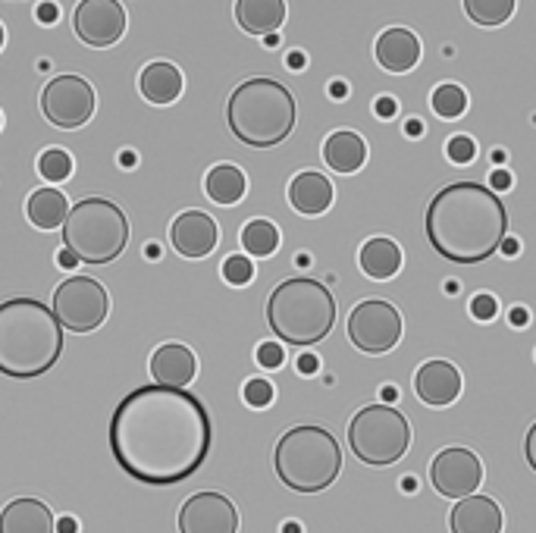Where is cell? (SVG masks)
Returning a JSON list of instances; mask_svg holds the SVG:
<instances>
[{"label":"cell","instance_id":"obj_21","mask_svg":"<svg viewBox=\"0 0 536 533\" xmlns=\"http://www.w3.org/2000/svg\"><path fill=\"white\" fill-rule=\"evenodd\" d=\"M374 54L386 73H408L421 60V38L408 29H386L377 38Z\"/></svg>","mask_w":536,"mask_h":533},{"label":"cell","instance_id":"obj_47","mask_svg":"<svg viewBox=\"0 0 536 533\" xmlns=\"http://www.w3.org/2000/svg\"><path fill=\"white\" fill-rule=\"evenodd\" d=\"M502 251L508 254V258H515V254L521 251V245H518V239H505V242H502Z\"/></svg>","mask_w":536,"mask_h":533},{"label":"cell","instance_id":"obj_41","mask_svg":"<svg viewBox=\"0 0 536 533\" xmlns=\"http://www.w3.org/2000/svg\"><path fill=\"white\" fill-rule=\"evenodd\" d=\"M57 264H60L63 270H73L79 261H76V254H73V251H69V248H63V251H60V258H57Z\"/></svg>","mask_w":536,"mask_h":533},{"label":"cell","instance_id":"obj_3","mask_svg":"<svg viewBox=\"0 0 536 533\" xmlns=\"http://www.w3.org/2000/svg\"><path fill=\"white\" fill-rule=\"evenodd\" d=\"M63 355V327L38 298L0 301V374L38 380Z\"/></svg>","mask_w":536,"mask_h":533},{"label":"cell","instance_id":"obj_46","mask_svg":"<svg viewBox=\"0 0 536 533\" xmlns=\"http://www.w3.org/2000/svg\"><path fill=\"white\" fill-rule=\"evenodd\" d=\"M405 135H411V138L424 135V123H421V120H408V123H405Z\"/></svg>","mask_w":536,"mask_h":533},{"label":"cell","instance_id":"obj_36","mask_svg":"<svg viewBox=\"0 0 536 533\" xmlns=\"http://www.w3.org/2000/svg\"><path fill=\"white\" fill-rule=\"evenodd\" d=\"M471 314L477 317V320H493L496 314H499V305H496V298L493 295H474V301H471Z\"/></svg>","mask_w":536,"mask_h":533},{"label":"cell","instance_id":"obj_35","mask_svg":"<svg viewBox=\"0 0 536 533\" xmlns=\"http://www.w3.org/2000/svg\"><path fill=\"white\" fill-rule=\"evenodd\" d=\"M283 361H286L283 345H276V342H264V345H258V364H261V367L276 370V367H283Z\"/></svg>","mask_w":536,"mask_h":533},{"label":"cell","instance_id":"obj_2","mask_svg":"<svg viewBox=\"0 0 536 533\" xmlns=\"http://www.w3.org/2000/svg\"><path fill=\"white\" fill-rule=\"evenodd\" d=\"M424 226L439 258L452 264H483L508 239V211L489 185L452 182L433 195Z\"/></svg>","mask_w":536,"mask_h":533},{"label":"cell","instance_id":"obj_8","mask_svg":"<svg viewBox=\"0 0 536 533\" xmlns=\"http://www.w3.org/2000/svg\"><path fill=\"white\" fill-rule=\"evenodd\" d=\"M348 446L364 465H395L411 446V424L392 405H364L348 424Z\"/></svg>","mask_w":536,"mask_h":533},{"label":"cell","instance_id":"obj_33","mask_svg":"<svg viewBox=\"0 0 536 533\" xmlns=\"http://www.w3.org/2000/svg\"><path fill=\"white\" fill-rule=\"evenodd\" d=\"M242 396L251 408H267L273 402V383L261 380V377H251L242 389Z\"/></svg>","mask_w":536,"mask_h":533},{"label":"cell","instance_id":"obj_54","mask_svg":"<svg viewBox=\"0 0 536 533\" xmlns=\"http://www.w3.org/2000/svg\"><path fill=\"white\" fill-rule=\"evenodd\" d=\"M10 4H22V0H10Z\"/></svg>","mask_w":536,"mask_h":533},{"label":"cell","instance_id":"obj_20","mask_svg":"<svg viewBox=\"0 0 536 533\" xmlns=\"http://www.w3.org/2000/svg\"><path fill=\"white\" fill-rule=\"evenodd\" d=\"M333 182L326 179L323 173H314V170H305L298 173L292 182H289V204L295 207L298 214L305 217H320L330 211L333 204Z\"/></svg>","mask_w":536,"mask_h":533},{"label":"cell","instance_id":"obj_24","mask_svg":"<svg viewBox=\"0 0 536 533\" xmlns=\"http://www.w3.org/2000/svg\"><path fill=\"white\" fill-rule=\"evenodd\" d=\"M138 88H142V98L151 104H173L182 95V73L167 60L148 63L142 76H138Z\"/></svg>","mask_w":536,"mask_h":533},{"label":"cell","instance_id":"obj_38","mask_svg":"<svg viewBox=\"0 0 536 533\" xmlns=\"http://www.w3.org/2000/svg\"><path fill=\"white\" fill-rule=\"evenodd\" d=\"M524 455H527V465L536 471V424L527 430V439H524Z\"/></svg>","mask_w":536,"mask_h":533},{"label":"cell","instance_id":"obj_39","mask_svg":"<svg viewBox=\"0 0 536 533\" xmlns=\"http://www.w3.org/2000/svg\"><path fill=\"white\" fill-rule=\"evenodd\" d=\"M57 16H60L57 4H41V7H38V22H44V26H54Z\"/></svg>","mask_w":536,"mask_h":533},{"label":"cell","instance_id":"obj_40","mask_svg":"<svg viewBox=\"0 0 536 533\" xmlns=\"http://www.w3.org/2000/svg\"><path fill=\"white\" fill-rule=\"evenodd\" d=\"M508 185H511V176L505 173V170H496L493 176H489V189H508Z\"/></svg>","mask_w":536,"mask_h":533},{"label":"cell","instance_id":"obj_28","mask_svg":"<svg viewBox=\"0 0 536 533\" xmlns=\"http://www.w3.org/2000/svg\"><path fill=\"white\" fill-rule=\"evenodd\" d=\"M242 248L251 258H270L279 248V229L270 220H248L242 226Z\"/></svg>","mask_w":536,"mask_h":533},{"label":"cell","instance_id":"obj_29","mask_svg":"<svg viewBox=\"0 0 536 533\" xmlns=\"http://www.w3.org/2000/svg\"><path fill=\"white\" fill-rule=\"evenodd\" d=\"M518 0H464V13L471 16L477 26H502L511 16H515Z\"/></svg>","mask_w":536,"mask_h":533},{"label":"cell","instance_id":"obj_11","mask_svg":"<svg viewBox=\"0 0 536 533\" xmlns=\"http://www.w3.org/2000/svg\"><path fill=\"white\" fill-rule=\"evenodd\" d=\"M41 113L57 129H82L95 117V88L82 76H57L41 91Z\"/></svg>","mask_w":536,"mask_h":533},{"label":"cell","instance_id":"obj_19","mask_svg":"<svg viewBox=\"0 0 536 533\" xmlns=\"http://www.w3.org/2000/svg\"><path fill=\"white\" fill-rule=\"evenodd\" d=\"M0 533H57V521L48 502L22 496L4 505V512H0Z\"/></svg>","mask_w":536,"mask_h":533},{"label":"cell","instance_id":"obj_43","mask_svg":"<svg viewBox=\"0 0 536 533\" xmlns=\"http://www.w3.org/2000/svg\"><path fill=\"white\" fill-rule=\"evenodd\" d=\"M57 533H79L76 518H60V521H57Z\"/></svg>","mask_w":536,"mask_h":533},{"label":"cell","instance_id":"obj_12","mask_svg":"<svg viewBox=\"0 0 536 533\" xmlns=\"http://www.w3.org/2000/svg\"><path fill=\"white\" fill-rule=\"evenodd\" d=\"M430 480L433 490L446 499H468L477 493V486L483 483V465L471 449H442L433 465H430Z\"/></svg>","mask_w":536,"mask_h":533},{"label":"cell","instance_id":"obj_14","mask_svg":"<svg viewBox=\"0 0 536 533\" xmlns=\"http://www.w3.org/2000/svg\"><path fill=\"white\" fill-rule=\"evenodd\" d=\"M179 533H239V512L223 493H195L179 508Z\"/></svg>","mask_w":536,"mask_h":533},{"label":"cell","instance_id":"obj_18","mask_svg":"<svg viewBox=\"0 0 536 533\" xmlns=\"http://www.w3.org/2000/svg\"><path fill=\"white\" fill-rule=\"evenodd\" d=\"M502 508L489 496H468L458 499V505L449 515L452 533H502Z\"/></svg>","mask_w":536,"mask_h":533},{"label":"cell","instance_id":"obj_7","mask_svg":"<svg viewBox=\"0 0 536 533\" xmlns=\"http://www.w3.org/2000/svg\"><path fill=\"white\" fill-rule=\"evenodd\" d=\"M63 242L85 264H110L129 245V220L120 204L107 198H82L69 207L63 223Z\"/></svg>","mask_w":536,"mask_h":533},{"label":"cell","instance_id":"obj_45","mask_svg":"<svg viewBox=\"0 0 536 533\" xmlns=\"http://www.w3.org/2000/svg\"><path fill=\"white\" fill-rule=\"evenodd\" d=\"M286 63H289V69H305V54H301V51H292V54L286 57Z\"/></svg>","mask_w":536,"mask_h":533},{"label":"cell","instance_id":"obj_17","mask_svg":"<svg viewBox=\"0 0 536 533\" xmlns=\"http://www.w3.org/2000/svg\"><path fill=\"white\" fill-rule=\"evenodd\" d=\"M198 374V361L189 345L167 342L151 355V377L157 386H170V389H185Z\"/></svg>","mask_w":536,"mask_h":533},{"label":"cell","instance_id":"obj_22","mask_svg":"<svg viewBox=\"0 0 536 533\" xmlns=\"http://www.w3.org/2000/svg\"><path fill=\"white\" fill-rule=\"evenodd\" d=\"M236 22L248 35H276L286 22V0H236Z\"/></svg>","mask_w":536,"mask_h":533},{"label":"cell","instance_id":"obj_48","mask_svg":"<svg viewBox=\"0 0 536 533\" xmlns=\"http://www.w3.org/2000/svg\"><path fill=\"white\" fill-rule=\"evenodd\" d=\"M524 323H527V311H511V327H524Z\"/></svg>","mask_w":536,"mask_h":533},{"label":"cell","instance_id":"obj_9","mask_svg":"<svg viewBox=\"0 0 536 533\" xmlns=\"http://www.w3.org/2000/svg\"><path fill=\"white\" fill-rule=\"evenodd\" d=\"M60 327L69 333H95L110 314V295L95 276H69L54 292V308Z\"/></svg>","mask_w":536,"mask_h":533},{"label":"cell","instance_id":"obj_10","mask_svg":"<svg viewBox=\"0 0 536 533\" xmlns=\"http://www.w3.org/2000/svg\"><path fill=\"white\" fill-rule=\"evenodd\" d=\"M348 339L364 355H386L402 339V314L386 298H367L348 314Z\"/></svg>","mask_w":536,"mask_h":533},{"label":"cell","instance_id":"obj_42","mask_svg":"<svg viewBox=\"0 0 536 533\" xmlns=\"http://www.w3.org/2000/svg\"><path fill=\"white\" fill-rule=\"evenodd\" d=\"M298 370H301V374H314V370H317V358H314V355H301V358H298Z\"/></svg>","mask_w":536,"mask_h":533},{"label":"cell","instance_id":"obj_30","mask_svg":"<svg viewBox=\"0 0 536 533\" xmlns=\"http://www.w3.org/2000/svg\"><path fill=\"white\" fill-rule=\"evenodd\" d=\"M430 107L436 110V117L442 120H458L464 110H468V95H464V88L461 85H439L433 88V95H430Z\"/></svg>","mask_w":536,"mask_h":533},{"label":"cell","instance_id":"obj_5","mask_svg":"<svg viewBox=\"0 0 536 533\" xmlns=\"http://www.w3.org/2000/svg\"><path fill=\"white\" fill-rule=\"evenodd\" d=\"M270 330L289 345H314L330 336L336 323V298L320 280L292 276L267 298Z\"/></svg>","mask_w":536,"mask_h":533},{"label":"cell","instance_id":"obj_53","mask_svg":"<svg viewBox=\"0 0 536 533\" xmlns=\"http://www.w3.org/2000/svg\"><path fill=\"white\" fill-rule=\"evenodd\" d=\"M0 48H4V26H0Z\"/></svg>","mask_w":536,"mask_h":533},{"label":"cell","instance_id":"obj_34","mask_svg":"<svg viewBox=\"0 0 536 533\" xmlns=\"http://www.w3.org/2000/svg\"><path fill=\"white\" fill-rule=\"evenodd\" d=\"M446 154L452 164H471V160L477 157V145H474V138L471 135H452L449 138V145H446Z\"/></svg>","mask_w":536,"mask_h":533},{"label":"cell","instance_id":"obj_26","mask_svg":"<svg viewBox=\"0 0 536 533\" xmlns=\"http://www.w3.org/2000/svg\"><path fill=\"white\" fill-rule=\"evenodd\" d=\"M26 214H29L32 226H38V229H57L69 217V201L57 189H38L26 201Z\"/></svg>","mask_w":536,"mask_h":533},{"label":"cell","instance_id":"obj_25","mask_svg":"<svg viewBox=\"0 0 536 533\" xmlns=\"http://www.w3.org/2000/svg\"><path fill=\"white\" fill-rule=\"evenodd\" d=\"M358 264L361 270L370 276V280H392L395 273L402 270V248L395 245L392 239H370L361 245V254H358Z\"/></svg>","mask_w":536,"mask_h":533},{"label":"cell","instance_id":"obj_50","mask_svg":"<svg viewBox=\"0 0 536 533\" xmlns=\"http://www.w3.org/2000/svg\"><path fill=\"white\" fill-rule=\"evenodd\" d=\"M145 258H148V261H157V258H160V248H157V245H148V248H145Z\"/></svg>","mask_w":536,"mask_h":533},{"label":"cell","instance_id":"obj_49","mask_svg":"<svg viewBox=\"0 0 536 533\" xmlns=\"http://www.w3.org/2000/svg\"><path fill=\"white\" fill-rule=\"evenodd\" d=\"M120 164H123V167H132V164H135V154H132V151H123V154H120Z\"/></svg>","mask_w":536,"mask_h":533},{"label":"cell","instance_id":"obj_1","mask_svg":"<svg viewBox=\"0 0 536 533\" xmlns=\"http://www.w3.org/2000/svg\"><path fill=\"white\" fill-rule=\"evenodd\" d=\"M110 455L132 480L173 486L189 480L211 452L214 424L189 389L138 386L116 405L107 430Z\"/></svg>","mask_w":536,"mask_h":533},{"label":"cell","instance_id":"obj_32","mask_svg":"<svg viewBox=\"0 0 536 533\" xmlns=\"http://www.w3.org/2000/svg\"><path fill=\"white\" fill-rule=\"evenodd\" d=\"M223 280L229 286H248L254 280L251 258H245V254H229V258L223 261Z\"/></svg>","mask_w":536,"mask_h":533},{"label":"cell","instance_id":"obj_55","mask_svg":"<svg viewBox=\"0 0 536 533\" xmlns=\"http://www.w3.org/2000/svg\"><path fill=\"white\" fill-rule=\"evenodd\" d=\"M0 123H4V117H0Z\"/></svg>","mask_w":536,"mask_h":533},{"label":"cell","instance_id":"obj_37","mask_svg":"<svg viewBox=\"0 0 536 533\" xmlns=\"http://www.w3.org/2000/svg\"><path fill=\"white\" fill-rule=\"evenodd\" d=\"M374 110H377L380 120H392L395 110H399V104H395V98H377V101H374Z\"/></svg>","mask_w":536,"mask_h":533},{"label":"cell","instance_id":"obj_52","mask_svg":"<svg viewBox=\"0 0 536 533\" xmlns=\"http://www.w3.org/2000/svg\"><path fill=\"white\" fill-rule=\"evenodd\" d=\"M283 533H301V527H298L295 521H289V524L283 527Z\"/></svg>","mask_w":536,"mask_h":533},{"label":"cell","instance_id":"obj_31","mask_svg":"<svg viewBox=\"0 0 536 533\" xmlns=\"http://www.w3.org/2000/svg\"><path fill=\"white\" fill-rule=\"evenodd\" d=\"M38 173L48 182H63L73 173V157H69L63 148H48L38 157Z\"/></svg>","mask_w":536,"mask_h":533},{"label":"cell","instance_id":"obj_15","mask_svg":"<svg viewBox=\"0 0 536 533\" xmlns=\"http://www.w3.org/2000/svg\"><path fill=\"white\" fill-rule=\"evenodd\" d=\"M170 242H173L176 254H182V258H189V261H198V258H207V254L217 248L220 229H217L211 214L185 211L170 226Z\"/></svg>","mask_w":536,"mask_h":533},{"label":"cell","instance_id":"obj_51","mask_svg":"<svg viewBox=\"0 0 536 533\" xmlns=\"http://www.w3.org/2000/svg\"><path fill=\"white\" fill-rule=\"evenodd\" d=\"M264 44H267V48H276V44H279V35H267Z\"/></svg>","mask_w":536,"mask_h":533},{"label":"cell","instance_id":"obj_4","mask_svg":"<svg viewBox=\"0 0 536 533\" xmlns=\"http://www.w3.org/2000/svg\"><path fill=\"white\" fill-rule=\"evenodd\" d=\"M295 117L292 91L267 76L242 82L226 104L229 132L248 148H276L286 142L295 129Z\"/></svg>","mask_w":536,"mask_h":533},{"label":"cell","instance_id":"obj_23","mask_svg":"<svg viewBox=\"0 0 536 533\" xmlns=\"http://www.w3.org/2000/svg\"><path fill=\"white\" fill-rule=\"evenodd\" d=\"M323 160L336 173H358L367 160L364 138L352 129H339L323 142Z\"/></svg>","mask_w":536,"mask_h":533},{"label":"cell","instance_id":"obj_13","mask_svg":"<svg viewBox=\"0 0 536 533\" xmlns=\"http://www.w3.org/2000/svg\"><path fill=\"white\" fill-rule=\"evenodd\" d=\"M73 32L88 48H113L126 35V10L120 0H79Z\"/></svg>","mask_w":536,"mask_h":533},{"label":"cell","instance_id":"obj_16","mask_svg":"<svg viewBox=\"0 0 536 533\" xmlns=\"http://www.w3.org/2000/svg\"><path fill=\"white\" fill-rule=\"evenodd\" d=\"M461 374L458 367L452 361H427L421 364V370L414 374V392L417 399H421L424 405L430 408H449L455 405V399L461 396Z\"/></svg>","mask_w":536,"mask_h":533},{"label":"cell","instance_id":"obj_44","mask_svg":"<svg viewBox=\"0 0 536 533\" xmlns=\"http://www.w3.org/2000/svg\"><path fill=\"white\" fill-rule=\"evenodd\" d=\"M330 98H336V101L348 98V85H345V82H333V85H330Z\"/></svg>","mask_w":536,"mask_h":533},{"label":"cell","instance_id":"obj_6","mask_svg":"<svg viewBox=\"0 0 536 533\" xmlns=\"http://www.w3.org/2000/svg\"><path fill=\"white\" fill-rule=\"evenodd\" d=\"M273 468L289 490L320 493L336 483L342 471V449L330 430L301 424L279 436L273 449Z\"/></svg>","mask_w":536,"mask_h":533},{"label":"cell","instance_id":"obj_27","mask_svg":"<svg viewBox=\"0 0 536 533\" xmlns=\"http://www.w3.org/2000/svg\"><path fill=\"white\" fill-rule=\"evenodd\" d=\"M204 189H207V198H211L214 204L232 207V204H239L245 198L248 182H245V173L239 167L220 164V167H214L211 173H207Z\"/></svg>","mask_w":536,"mask_h":533}]
</instances>
